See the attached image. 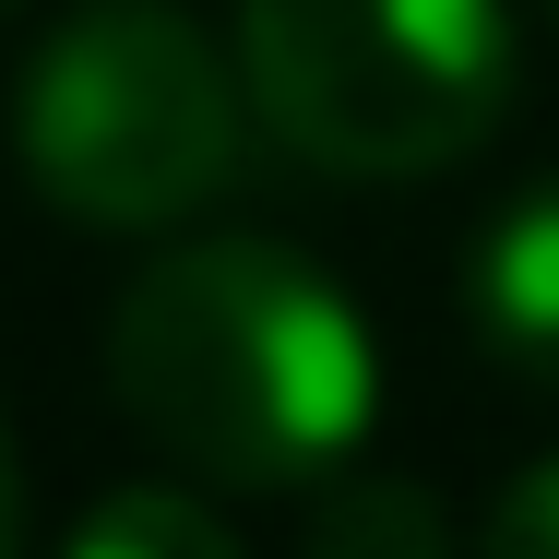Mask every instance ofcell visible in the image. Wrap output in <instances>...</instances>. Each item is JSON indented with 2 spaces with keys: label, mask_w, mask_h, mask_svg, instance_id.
Here are the masks:
<instances>
[{
  "label": "cell",
  "mask_w": 559,
  "mask_h": 559,
  "mask_svg": "<svg viewBox=\"0 0 559 559\" xmlns=\"http://www.w3.org/2000/svg\"><path fill=\"white\" fill-rule=\"evenodd\" d=\"M108 393L203 488H322L381 417V345L286 238H179L108 310Z\"/></svg>",
  "instance_id": "cell-1"
},
{
  "label": "cell",
  "mask_w": 559,
  "mask_h": 559,
  "mask_svg": "<svg viewBox=\"0 0 559 559\" xmlns=\"http://www.w3.org/2000/svg\"><path fill=\"white\" fill-rule=\"evenodd\" d=\"M12 155L36 203L108 238L203 215L250 167V84L179 0H84L12 84Z\"/></svg>",
  "instance_id": "cell-2"
},
{
  "label": "cell",
  "mask_w": 559,
  "mask_h": 559,
  "mask_svg": "<svg viewBox=\"0 0 559 559\" xmlns=\"http://www.w3.org/2000/svg\"><path fill=\"white\" fill-rule=\"evenodd\" d=\"M238 84L274 155L393 191L500 131L524 36L512 0H238Z\"/></svg>",
  "instance_id": "cell-3"
},
{
  "label": "cell",
  "mask_w": 559,
  "mask_h": 559,
  "mask_svg": "<svg viewBox=\"0 0 559 559\" xmlns=\"http://www.w3.org/2000/svg\"><path fill=\"white\" fill-rule=\"evenodd\" d=\"M464 322H476V345H488L512 381L559 393V167L524 179V191L488 215L476 262H464Z\"/></svg>",
  "instance_id": "cell-4"
},
{
  "label": "cell",
  "mask_w": 559,
  "mask_h": 559,
  "mask_svg": "<svg viewBox=\"0 0 559 559\" xmlns=\"http://www.w3.org/2000/svg\"><path fill=\"white\" fill-rule=\"evenodd\" d=\"M72 559H238V524L203 500V476L108 488V500L72 512Z\"/></svg>",
  "instance_id": "cell-5"
},
{
  "label": "cell",
  "mask_w": 559,
  "mask_h": 559,
  "mask_svg": "<svg viewBox=\"0 0 559 559\" xmlns=\"http://www.w3.org/2000/svg\"><path fill=\"white\" fill-rule=\"evenodd\" d=\"M310 548L322 559H429V548H452V512L429 488H381L369 464H334L310 488Z\"/></svg>",
  "instance_id": "cell-6"
},
{
  "label": "cell",
  "mask_w": 559,
  "mask_h": 559,
  "mask_svg": "<svg viewBox=\"0 0 559 559\" xmlns=\"http://www.w3.org/2000/svg\"><path fill=\"white\" fill-rule=\"evenodd\" d=\"M488 548H512V559H559V452H536L500 500H488V524H476Z\"/></svg>",
  "instance_id": "cell-7"
},
{
  "label": "cell",
  "mask_w": 559,
  "mask_h": 559,
  "mask_svg": "<svg viewBox=\"0 0 559 559\" xmlns=\"http://www.w3.org/2000/svg\"><path fill=\"white\" fill-rule=\"evenodd\" d=\"M24 536V464H12V417H0V548Z\"/></svg>",
  "instance_id": "cell-8"
},
{
  "label": "cell",
  "mask_w": 559,
  "mask_h": 559,
  "mask_svg": "<svg viewBox=\"0 0 559 559\" xmlns=\"http://www.w3.org/2000/svg\"><path fill=\"white\" fill-rule=\"evenodd\" d=\"M536 12H548V24H559V0H536Z\"/></svg>",
  "instance_id": "cell-9"
}]
</instances>
